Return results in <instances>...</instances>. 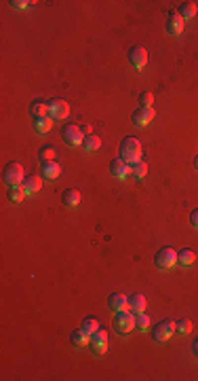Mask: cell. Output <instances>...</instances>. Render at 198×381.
<instances>
[{
  "instance_id": "18",
  "label": "cell",
  "mask_w": 198,
  "mask_h": 381,
  "mask_svg": "<svg viewBox=\"0 0 198 381\" xmlns=\"http://www.w3.org/2000/svg\"><path fill=\"white\" fill-rule=\"evenodd\" d=\"M70 341H72V345L74 347H82V345H86L91 341V335L86 332L82 326L80 328H76L74 332H72V337H70Z\"/></svg>"
},
{
  "instance_id": "12",
  "label": "cell",
  "mask_w": 198,
  "mask_h": 381,
  "mask_svg": "<svg viewBox=\"0 0 198 381\" xmlns=\"http://www.w3.org/2000/svg\"><path fill=\"white\" fill-rule=\"evenodd\" d=\"M108 305L114 314L116 312H129V297L122 295V292H112L108 299Z\"/></svg>"
},
{
  "instance_id": "31",
  "label": "cell",
  "mask_w": 198,
  "mask_h": 381,
  "mask_svg": "<svg viewBox=\"0 0 198 381\" xmlns=\"http://www.w3.org/2000/svg\"><path fill=\"white\" fill-rule=\"evenodd\" d=\"M32 4H36L34 0H30V2H28V0H11L13 9H26V6H32Z\"/></svg>"
},
{
  "instance_id": "5",
  "label": "cell",
  "mask_w": 198,
  "mask_h": 381,
  "mask_svg": "<svg viewBox=\"0 0 198 381\" xmlns=\"http://www.w3.org/2000/svg\"><path fill=\"white\" fill-rule=\"evenodd\" d=\"M154 263H156V267L158 269H171V267H175L177 265V252L173 250V248H160L156 252V256H154Z\"/></svg>"
},
{
  "instance_id": "7",
  "label": "cell",
  "mask_w": 198,
  "mask_h": 381,
  "mask_svg": "<svg viewBox=\"0 0 198 381\" xmlns=\"http://www.w3.org/2000/svg\"><path fill=\"white\" fill-rule=\"evenodd\" d=\"M173 332H175V322L173 320H160L156 326H152V337L158 341V343L169 341Z\"/></svg>"
},
{
  "instance_id": "9",
  "label": "cell",
  "mask_w": 198,
  "mask_h": 381,
  "mask_svg": "<svg viewBox=\"0 0 198 381\" xmlns=\"http://www.w3.org/2000/svg\"><path fill=\"white\" fill-rule=\"evenodd\" d=\"M89 345L93 349V354H106V349H108V332L104 328H97L91 335Z\"/></svg>"
},
{
  "instance_id": "20",
  "label": "cell",
  "mask_w": 198,
  "mask_h": 381,
  "mask_svg": "<svg viewBox=\"0 0 198 381\" xmlns=\"http://www.w3.org/2000/svg\"><path fill=\"white\" fill-rule=\"evenodd\" d=\"M34 129L38 133H49L53 129V119L51 117H38L34 121Z\"/></svg>"
},
{
  "instance_id": "29",
  "label": "cell",
  "mask_w": 198,
  "mask_h": 381,
  "mask_svg": "<svg viewBox=\"0 0 198 381\" xmlns=\"http://www.w3.org/2000/svg\"><path fill=\"white\" fill-rule=\"evenodd\" d=\"M137 328L144 330V332H148V328H152V318H150L146 312L137 316Z\"/></svg>"
},
{
  "instance_id": "8",
  "label": "cell",
  "mask_w": 198,
  "mask_h": 381,
  "mask_svg": "<svg viewBox=\"0 0 198 381\" xmlns=\"http://www.w3.org/2000/svg\"><path fill=\"white\" fill-rule=\"evenodd\" d=\"M148 60H150V55H148V51L144 49V47L135 45V47H131V49H129V62H131V66L135 70L144 68L148 64Z\"/></svg>"
},
{
  "instance_id": "26",
  "label": "cell",
  "mask_w": 198,
  "mask_h": 381,
  "mask_svg": "<svg viewBox=\"0 0 198 381\" xmlns=\"http://www.w3.org/2000/svg\"><path fill=\"white\" fill-rule=\"evenodd\" d=\"M175 330L179 335H188V332H192V320L190 318H181V320L175 322Z\"/></svg>"
},
{
  "instance_id": "33",
  "label": "cell",
  "mask_w": 198,
  "mask_h": 381,
  "mask_svg": "<svg viewBox=\"0 0 198 381\" xmlns=\"http://www.w3.org/2000/svg\"><path fill=\"white\" fill-rule=\"evenodd\" d=\"M80 129H82V133H84V136H91V125H80Z\"/></svg>"
},
{
  "instance_id": "35",
  "label": "cell",
  "mask_w": 198,
  "mask_h": 381,
  "mask_svg": "<svg viewBox=\"0 0 198 381\" xmlns=\"http://www.w3.org/2000/svg\"><path fill=\"white\" fill-rule=\"evenodd\" d=\"M194 168L198 170V157H194Z\"/></svg>"
},
{
  "instance_id": "34",
  "label": "cell",
  "mask_w": 198,
  "mask_h": 381,
  "mask_svg": "<svg viewBox=\"0 0 198 381\" xmlns=\"http://www.w3.org/2000/svg\"><path fill=\"white\" fill-rule=\"evenodd\" d=\"M192 352H194V354L198 356V339H196V341H194V343H192Z\"/></svg>"
},
{
  "instance_id": "21",
  "label": "cell",
  "mask_w": 198,
  "mask_h": 381,
  "mask_svg": "<svg viewBox=\"0 0 198 381\" xmlns=\"http://www.w3.org/2000/svg\"><path fill=\"white\" fill-rule=\"evenodd\" d=\"M177 13H179V17L181 19H192L194 15H196V4L194 2H181L179 4V9H177Z\"/></svg>"
},
{
  "instance_id": "16",
  "label": "cell",
  "mask_w": 198,
  "mask_h": 381,
  "mask_svg": "<svg viewBox=\"0 0 198 381\" xmlns=\"http://www.w3.org/2000/svg\"><path fill=\"white\" fill-rule=\"evenodd\" d=\"M21 187H23V190L26 193H30V195H34V193H38V190L42 189V178L40 176H26L23 178V182H21Z\"/></svg>"
},
{
  "instance_id": "2",
  "label": "cell",
  "mask_w": 198,
  "mask_h": 381,
  "mask_svg": "<svg viewBox=\"0 0 198 381\" xmlns=\"http://www.w3.org/2000/svg\"><path fill=\"white\" fill-rule=\"evenodd\" d=\"M114 328L120 335H129L133 328H137V316L131 312H116L114 314Z\"/></svg>"
},
{
  "instance_id": "25",
  "label": "cell",
  "mask_w": 198,
  "mask_h": 381,
  "mask_svg": "<svg viewBox=\"0 0 198 381\" xmlns=\"http://www.w3.org/2000/svg\"><path fill=\"white\" fill-rule=\"evenodd\" d=\"M99 326H101V322H99L95 316H86L84 320H82V328H84L86 332H89V335H93V332L97 330Z\"/></svg>"
},
{
  "instance_id": "10",
  "label": "cell",
  "mask_w": 198,
  "mask_h": 381,
  "mask_svg": "<svg viewBox=\"0 0 198 381\" xmlns=\"http://www.w3.org/2000/svg\"><path fill=\"white\" fill-rule=\"evenodd\" d=\"M154 108L152 106H139L135 113H133V123H135L137 127H146L148 123H152V119H154Z\"/></svg>"
},
{
  "instance_id": "4",
  "label": "cell",
  "mask_w": 198,
  "mask_h": 381,
  "mask_svg": "<svg viewBox=\"0 0 198 381\" xmlns=\"http://www.w3.org/2000/svg\"><path fill=\"white\" fill-rule=\"evenodd\" d=\"M61 138L68 146H78L84 142V133L80 129V125H74V123H68L66 127L61 129Z\"/></svg>"
},
{
  "instance_id": "17",
  "label": "cell",
  "mask_w": 198,
  "mask_h": 381,
  "mask_svg": "<svg viewBox=\"0 0 198 381\" xmlns=\"http://www.w3.org/2000/svg\"><path fill=\"white\" fill-rule=\"evenodd\" d=\"M63 203H66L68 208H78V205H80V190L66 189L63 190Z\"/></svg>"
},
{
  "instance_id": "14",
  "label": "cell",
  "mask_w": 198,
  "mask_h": 381,
  "mask_svg": "<svg viewBox=\"0 0 198 381\" xmlns=\"http://www.w3.org/2000/svg\"><path fill=\"white\" fill-rule=\"evenodd\" d=\"M146 307H148V301H146V297L141 295V292L131 295V299H129V312H131V314L139 316V314L146 312Z\"/></svg>"
},
{
  "instance_id": "11",
  "label": "cell",
  "mask_w": 198,
  "mask_h": 381,
  "mask_svg": "<svg viewBox=\"0 0 198 381\" xmlns=\"http://www.w3.org/2000/svg\"><path fill=\"white\" fill-rule=\"evenodd\" d=\"M184 19L179 17V13L177 11H169V15H167V32L171 36H179L181 32H184Z\"/></svg>"
},
{
  "instance_id": "32",
  "label": "cell",
  "mask_w": 198,
  "mask_h": 381,
  "mask_svg": "<svg viewBox=\"0 0 198 381\" xmlns=\"http://www.w3.org/2000/svg\"><path fill=\"white\" fill-rule=\"evenodd\" d=\"M190 225H192L194 229H198V208L192 210V214H190Z\"/></svg>"
},
{
  "instance_id": "13",
  "label": "cell",
  "mask_w": 198,
  "mask_h": 381,
  "mask_svg": "<svg viewBox=\"0 0 198 381\" xmlns=\"http://www.w3.org/2000/svg\"><path fill=\"white\" fill-rule=\"evenodd\" d=\"M110 172H112L114 178H120V180H122V178H126V176L131 174V165L118 157V159H112V163H110Z\"/></svg>"
},
{
  "instance_id": "23",
  "label": "cell",
  "mask_w": 198,
  "mask_h": 381,
  "mask_svg": "<svg viewBox=\"0 0 198 381\" xmlns=\"http://www.w3.org/2000/svg\"><path fill=\"white\" fill-rule=\"evenodd\" d=\"M194 260H196V254H194V250L186 248V250L177 252V263H181V265H184V267H190V265H194Z\"/></svg>"
},
{
  "instance_id": "3",
  "label": "cell",
  "mask_w": 198,
  "mask_h": 381,
  "mask_svg": "<svg viewBox=\"0 0 198 381\" xmlns=\"http://www.w3.org/2000/svg\"><path fill=\"white\" fill-rule=\"evenodd\" d=\"M23 174H26V172H23V165H21V163L9 161V163L4 165L2 178H4V182H6L9 187H15V185H21V182H23V178H26Z\"/></svg>"
},
{
  "instance_id": "28",
  "label": "cell",
  "mask_w": 198,
  "mask_h": 381,
  "mask_svg": "<svg viewBox=\"0 0 198 381\" xmlns=\"http://www.w3.org/2000/svg\"><path fill=\"white\" fill-rule=\"evenodd\" d=\"M131 174L135 178H144L146 174H148V163L146 161H137L135 165H131Z\"/></svg>"
},
{
  "instance_id": "30",
  "label": "cell",
  "mask_w": 198,
  "mask_h": 381,
  "mask_svg": "<svg viewBox=\"0 0 198 381\" xmlns=\"http://www.w3.org/2000/svg\"><path fill=\"white\" fill-rule=\"evenodd\" d=\"M152 102H154V95L150 93V91H144L139 95V104L141 106H152Z\"/></svg>"
},
{
  "instance_id": "15",
  "label": "cell",
  "mask_w": 198,
  "mask_h": 381,
  "mask_svg": "<svg viewBox=\"0 0 198 381\" xmlns=\"http://www.w3.org/2000/svg\"><path fill=\"white\" fill-rule=\"evenodd\" d=\"M40 174H42V178H46V180H55L61 174V165L57 161H42Z\"/></svg>"
},
{
  "instance_id": "27",
  "label": "cell",
  "mask_w": 198,
  "mask_h": 381,
  "mask_svg": "<svg viewBox=\"0 0 198 381\" xmlns=\"http://www.w3.org/2000/svg\"><path fill=\"white\" fill-rule=\"evenodd\" d=\"M38 157H40V161H55L57 150H55L53 146H40V150H38Z\"/></svg>"
},
{
  "instance_id": "6",
  "label": "cell",
  "mask_w": 198,
  "mask_h": 381,
  "mask_svg": "<svg viewBox=\"0 0 198 381\" xmlns=\"http://www.w3.org/2000/svg\"><path fill=\"white\" fill-rule=\"evenodd\" d=\"M49 117L53 121H63V119H68L70 117V104L61 98L49 100Z\"/></svg>"
},
{
  "instance_id": "19",
  "label": "cell",
  "mask_w": 198,
  "mask_h": 381,
  "mask_svg": "<svg viewBox=\"0 0 198 381\" xmlns=\"http://www.w3.org/2000/svg\"><path fill=\"white\" fill-rule=\"evenodd\" d=\"M30 113L34 115L36 119H38V117H49V102H46V100H36V102H32Z\"/></svg>"
},
{
  "instance_id": "22",
  "label": "cell",
  "mask_w": 198,
  "mask_h": 381,
  "mask_svg": "<svg viewBox=\"0 0 198 381\" xmlns=\"http://www.w3.org/2000/svg\"><path fill=\"white\" fill-rule=\"evenodd\" d=\"M82 148L89 150V153H95V150L101 148V138L91 133V136H84V142H82Z\"/></svg>"
},
{
  "instance_id": "1",
  "label": "cell",
  "mask_w": 198,
  "mask_h": 381,
  "mask_svg": "<svg viewBox=\"0 0 198 381\" xmlns=\"http://www.w3.org/2000/svg\"><path fill=\"white\" fill-rule=\"evenodd\" d=\"M120 159L129 165H135L141 161V140L135 136H129L120 142Z\"/></svg>"
},
{
  "instance_id": "24",
  "label": "cell",
  "mask_w": 198,
  "mask_h": 381,
  "mask_svg": "<svg viewBox=\"0 0 198 381\" xmlns=\"http://www.w3.org/2000/svg\"><path fill=\"white\" fill-rule=\"evenodd\" d=\"M28 193L23 190V187L21 185H15V187H9V201H13V203H19V201H23V197H26Z\"/></svg>"
}]
</instances>
